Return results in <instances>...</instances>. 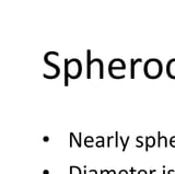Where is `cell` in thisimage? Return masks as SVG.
Wrapping results in <instances>:
<instances>
[{
	"label": "cell",
	"instance_id": "cell-5",
	"mask_svg": "<svg viewBox=\"0 0 175 174\" xmlns=\"http://www.w3.org/2000/svg\"><path fill=\"white\" fill-rule=\"evenodd\" d=\"M91 49L87 51V78L91 79V67H92V59H91Z\"/></svg>",
	"mask_w": 175,
	"mask_h": 174
},
{
	"label": "cell",
	"instance_id": "cell-1",
	"mask_svg": "<svg viewBox=\"0 0 175 174\" xmlns=\"http://www.w3.org/2000/svg\"><path fill=\"white\" fill-rule=\"evenodd\" d=\"M143 72L149 79H157L162 73V63L157 58L147 60L143 66Z\"/></svg>",
	"mask_w": 175,
	"mask_h": 174
},
{
	"label": "cell",
	"instance_id": "cell-21",
	"mask_svg": "<svg viewBox=\"0 0 175 174\" xmlns=\"http://www.w3.org/2000/svg\"><path fill=\"white\" fill-rule=\"evenodd\" d=\"M174 143H175V136L171 138V145H172L173 147H174Z\"/></svg>",
	"mask_w": 175,
	"mask_h": 174
},
{
	"label": "cell",
	"instance_id": "cell-19",
	"mask_svg": "<svg viewBox=\"0 0 175 174\" xmlns=\"http://www.w3.org/2000/svg\"><path fill=\"white\" fill-rule=\"evenodd\" d=\"M129 172H128L127 170H120V172H118V174H128Z\"/></svg>",
	"mask_w": 175,
	"mask_h": 174
},
{
	"label": "cell",
	"instance_id": "cell-3",
	"mask_svg": "<svg viewBox=\"0 0 175 174\" xmlns=\"http://www.w3.org/2000/svg\"><path fill=\"white\" fill-rule=\"evenodd\" d=\"M125 69H126V63L120 58L112 59L108 63V73H110V76L113 75L115 70H123L124 71Z\"/></svg>",
	"mask_w": 175,
	"mask_h": 174
},
{
	"label": "cell",
	"instance_id": "cell-15",
	"mask_svg": "<svg viewBox=\"0 0 175 174\" xmlns=\"http://www.w3.org/2000/svg\"><path fill=\"white\" fill-rule=\"evenodd\" d=\"M115 147L117 148V147L120 146V133L118 131H115Z\"/></svg>",
	"mask_w": 175,
	"mask_h": 174
},
{
	"label": "cell",
	"instance_id": "cell-24",
	"mask_svg": "<svg viewBox=\"0 0 175 174\" xmlns=\"http://www.w3.org/2000/svg\"><path fill=\"white\" fill-rule=\"evenodd\" d=\"M43 174H49V171H48V170H44Z\"/></svg>",
	"mask_w": 175,
	"mask_h": 174
},
{
	"label": "cell",
	"instance_id": "cell-6",
	"mask_svg": "<svg viewBox=\"0 0 175 174\" xmlns=\"http://www.w3.org/2000/svg\"><path fill=\"white\" fill-rule=\"evenodd\" d=\"M142 63L141 58H137V59H130V78L131 79H135V68L136 63Z\"/></svg>",
	"mask_w": 175,
	"mask_h": 174
},
{
	"label": "cell",
	"instance_id": "cell-8",
	"mask_svg": "<svg viewBox=\"0 0 175 174\" xmlns=\"http://www.w3.org/2000/svg\"><path fill=\"white\" fill-rule=\"evenodd\" d=\"M144 139H146V151H148L149 148H151L155 145V139L153 136H147Z\"/></svg>",
	"mask_w": 175,
	"mask_h": 174
},
{
	"label": "cell",
	"instance_id": "cell-4",
	"mask_svg": "<svg viewBox=\"0 0 175 174\" xmlns=\"http://www.w3.org/2000/svg\"><path fill=\"white\" fill-rule=\"evenodd\" d=\"M44 61L47 63L48 66H51V67H53L54 69H55V73H54V75H52V76L44 73L43 77H44V78H46V79H56V78H57V77L60 75L59 66H58V65H56V63H52L51 60L48 59V54H45V56H44Z\"/></svg>",
	"mask_w": 175,
	"mask_h": 174
},
{
	"label": "cell",
	"instance_id": "cell-10",
	"mask_svg": "<svg viewBox=\"0 0 175 174\" xmlns=\"http://www.w3.org/2000/svg\"><path fill=\"white\" fill-rule=\"evenodd\" d=\"M104 146H105V138L103 136H97L95 138V147L103 148Z\"/></svg>",
	"mask_w": 175,
	"mask_h": 174
},
{
	"label": "cell",
	"instance_id": "cell-7",
	"mask_svg": "<svg viewBox=\"0 0 175 174\" xmlns=\"http://www.w3.org/2000/svg\"><path fill=\"white\" fill-rule=\"evenodd\" d=\"M68 63H69V59H65V78H64V83L66 87L69 86V78H70V76H69V70H68Z\"/></svg>",
	"mask_w": 175,
	"mask_h": 174
},
{
	"label": "cell",
	"instance_id": "cell-20",
	"mask_svg": "<svg viewBox=\"0 0 175 174\" xmlns=\"http://www.w3.org/2000/svg\"><path fill=\"white\" fill-rule=\"evenodd\" d=\"M43 141H45V143L49 141V137H48V136H44V137H43Z\"/></svg>",
	"mask_w": 175,
	"mask_h": 174
},
{
	"label": "cell",
	"instance_id": "cell-9",
	"mask_svg": "<svg viewBox=\"0 0 175 174\" xmlns=\"http://www.w3.org/2000/svg\"><path fill=\"white\" fill-rule=\"evenodd\" d=\"M94 143H95V141H94V138H93L92 136H87V137L83 139V143L87 148H92L93 145H94Z\"/></svg>",
	"mask_w": 175,
	"mask_h": 174
},
{
	"label": "cell",
	"instance_id": "cell-23",
	"mask_svg": "<svg viewBox=\"0 0 175 174\" xmlns=\"http://www.w3.org/2000/svg\"><path fill=\"white\" fill-rule=\"evenodd\" d=\"M83 174H87V165H83Z\"/></svg>",
	"mask_w": 175,
	"mask_h": 174
},
{
	"label": "cell",
	"instance_id": "cell-22",
	"mask_svg": "<svg viewBox=\"0 0 175 174\" xmlns=\"http://www.w3.org/2000/svg\"><path fill=\"white\" fill-rule=\"evenodd\" d=\"M136 173V169L135 168H130V174H135Z\"/></svg>",
	"mask_w": 175,
	"mask_h": 174
},
{
	"label": "cell",
	"instance_id": "cell-27",
	"mask_svg": "<svg viewBox=\"0 0 175 174\" xmlns=\"http://www.w3.org/2000/svg\"><path fill=\"white\" fill-rule=\"evenodd\" d=\"M155 172H157L155 170H151L150 171V174H153V173H155Z\"/></svg>",
	"mask_w": 175,
	"mask_h": 174
},
{
	"label": "cell",
	"instance_id": "cell-18",
	"mask_svg": "<svg viewBox=\"0 0 175 174\" xmlns=\"http://www.w3.org/2000/svg\"><path fill=\"white\" fill-rule=\"evenodd\" d=\"M89 173L90 174H97V171L94 170V169H91V170H89Z\"/></svg>",
	"mask_w": 175,
	"mask_h": 174
},
{
	"label": "cell",
	"instance_id": "cell-26",
	"mask_svg": "<svg viewBox=\"0 0 175 174\" xmlns=\"http://www.w3.org/2000/svg\"><path fill=\"white\" fill-rule=\"evenodd\" d=\"M105 172H106V170H101V172H100V173H101V174H104Z\"/></svg>",
	"mask_w": 175,
	"mask_h": 174
},
{
	"label": "cell",
	"instance_id": "cell-2",
	"mask_svg": "<svg viewBox=\"0 0 175 174\" xmlns=\"http://www.w3.org/2000/svg\"><path fill=\"white\" fill-rule=\"evenodd\" d=\"M68 70H69L70 79H78L82 73V63L78 58H72L69 60Z\"/></svg>",
	"mask_w": 175,
	"mask_h": 174
},
{
	"label": "cell",
	"instance_id": "cell-12",
	"mask_svg": "<svg viewBox=\"0 0 175 174\" xmlns=\"http://www.w3.org/2000/svg\"><path fill=\"white\" fill-rule=\"evenodd\" d=\"M69 136H70V137H71V138L73 139L75 141H76L77 145H78V147L82 146V139H81V137H82V134H81V133H79V134H78V136H79V139L76 138V136H75V134H73V133H70V134H69Z\"/></svg>",
	"mask_w": 175,
	"mask_h": 174
},
{
	"label": "cell",
	"instance_id": "cell-13",
	"mask_svg": "<svg viewBox=\"0 0 175 174\" xmlns=\"http://www.w3.org/2000/svg\"><path fill=\"white\" fill-rule=\"evenodd\" d=\"M129 139H130V136H127V138L124 139L123 136H120V141L122 143V145H123V151H126L127 143H128V141H129Z\"/></svg>",
	"mask_w": 175,
	"mask_h": 174
},
{
	"label": "cell",
	"instance_id": "cell-11",
	"mask_svg": "<svg viewBox=\"0 0 175 174\" xmlns=\"http://www.w3.org/2000/svg\"><path fill=\"white\" fill-rule=\"evenodd\" d=\"M69 174H82V170L78 165H70Z\"/></svg>",
	"mask_w": 175,
	"mask_h": 174
},
{
	"label": "cell",
	"instance_id": "cell-17",
	"mask_svg": "<svg viewBox=\"0 0 175 174\" xmlns=\"http://www.w3.org/2000/svg\"><path fill=\"white\" fill-rule=\"evenodd\" d=\"M137 174H148V172L146 170H139L137 172Z\"/></svg>",
	"mask_w": 175,
	"mask_h": 174
},
{
	"label": "cell",
	"instance_id": "cell-14",
	"mask_svg": "<svg viewBox=\"0 0 175 174\" xmlns=\"http://www.w3.org/2000/svg\"><path fill=\"white\" fill-rule=\"evenodd\" d=\"M142 139H143L142 136H137V138H136V141H137V146H136V148H140V147L143 146Z\"/></svg>",
	"mask_w": 175,
	"mask_h": 174
},
{
	"label": "cell",
	"instance_id": "cell-16",
	"mask_svg": "<svg viewBox=\"0 0 175 174\" xmlns=\"http://www.w3.org/2000/svg\"><path fill=\"white\" fill-rule=\"evenodd\" d=\"M113 139H115V136H112V135H110V136H107L106 137V140H107V143H106V146L108 147V148H111V143Z\"/></svg>",
	"mask_w": 175,
	"mask_h": 174
},
{
	"label": "cell",
	"instance_id": "cell-25",
	"mask_svg": "<svg viewBox=\"0 0 175 174\" xmlns=\"http://www.w3.org/2000/svg\"><path fill=\"white\" fill-rule=\"evenodd\" d=\"M110 172H111V174H116V171L113 169V170H110Z\"/></svg>",
	"mask_w": 175,
	"mask_h": 174
}]
</instances>
